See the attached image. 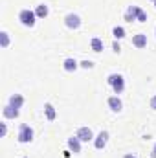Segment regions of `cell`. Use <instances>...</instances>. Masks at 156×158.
Instances as JSON below:
<instances>
[{"mask_svg":"<svg viewBox=\"0 0 156 158\" xmlns=\"http://www.w3.org/2000/svg\"><path fill=\"white\" fill-rule=\"evenodd\" d=\"M138 11H140V7H138V6H129V7H127V11H125V20H127V22L136 20V19H138Z\"/></svg>","mask_w":156,"mask_h":158,"instance_id":"11","label":"cell"},{"mask_svg":"<svg viewBox=\"0 0 156 158\" xmlns=\"http://www.w3.org/2000/svg\"><path fill=\"white\" fill-rule=\"evenodd\" d=\"M151 109H153V110H156V96H153V98H151Z\"/></svg>","mask_w":156,"mask_h":158,"instance_id":"22","label":"cell"},{"mask_svg":"<svg viewBox=\"0 0 156 158\" xmlns=\"http://www.w3.org/2000/svg\"><path fill=\"white\" fill-rule=\"evenodd\" d=\"M90 46H92V50H94V52H97V53H99V52H103V40L99 39V37H94V39L90 40Z\"/></svg>","mask_w":156,"mask_h":158,"instance_id":"16","label":"cell"},{"mask_svg":"<svg viewBox=\"0 0 156 158\" xmlns=\"http://www.w3.org/2000/svg\"><path fill=\"white\" fill-rule=\"evenodd\" d=\"M2 114H4V118L6 119H17L18 118V114H20V110L18 109H15V107H11L9 103L2 109Z\"/></svg>","mask_w":156,"mask_h":158,"instance_id":"7","label":"cell"},{"mask_svg":"<svg viewBox=\"0 0 156 158\" xmlns=\"http://www.w3.org/2000/svg\"><path fill=\"white\" fill-rule=\"evenodd\" d=\"M109 143V131H101L96 138H94V147L96 149H105V145Z\"/></svg>","mask_w":156,"mask_h":158,"instance_id":"6","label":"cell"},{"mask_svg":"<svg viewBox=\"0 0 156 158\" xmlns=\"http://www.w3.org/2000/svg\"><path fill=\"white\" fill-rule=\"evenodd\" d=\"M123 158H136V156H134V155H125Z\"/></svg>","mask_w":156,"mask_h":158,"instance_id":"25","label":"cell"},{"mask_svg":"<svg viewBox=\"0 0 156 158\" xmlns=\"http://www.w3.org/2000/svg\"><path fill=\"white\" fill-rule=\"evenodd\" d=\"M64 24H66L68 30H79L81 28V17L76 15V13H68L64 17Z\"/></svg>","mask_w":156,"mask_h":158,"instance_id":"4","label":"cell"},{"mask_svg":"<svg viewBox=\"0 0 156 158\" xmlns=\"http://www.w3.org/2000/svg\"><path fill=\"white\" fill-rule=\"evenodd\" d=\"M151 158H156V143H154V147H153V151H151Z\"/></svg>","mask_w":156,"mask_h":158,"instance_id":"24","label":"cell"},{"mask_svg":"<svg viewBox=\"0 0 156 158\" xmlns=\"http://www.w3.org/2000/svg\"><path fill=\"white\" fill-rule=\"evenodd\" d=\"M17 140H18L20 143H30V142H33V129H31L28 123H22L20 129H18Z\"/></svg>","mask_w":156,"mask_h":158,"instance_id":"3","label":"cell"},{"mask_svg":"<svg viewBox=\"0 0 156 158\" xmlns=\"http://www.w3.org/2000/svg\"><path fill=\"white\" fill-rule=\"evenodd\" d=\"M112 35H114V39H123V37H125V30H123V28H121V26H116V28H114V30H112Z\"/></svg>","mask_w":156,"mask_h":158,"instance_id":"18","label":"cell"},{"mask_svg":"<svg viewBox=\"0 0 156 158\" xmlns=\"http://www.w3.org/2000/svg\"><path fill=\"white\" fill-rule=\"evenodd\" d=\"M132 44H134L136 48H145V46H147V35H145V33L134 35V37H132Z\"/></svg>","mask_w":156,"mask_h":158,"instance_id":"13","label":"cell"},{"mask_svg":"<svg viewBox=\"0 0 156 158\" xmlns=\"http://www.w3.org/2000/svg\"><path fill=\"white\" fill-rule=\"evenodd\" d=\"M7 103H9L11 107H15V109H22V105H24V96H22V94H11L9 99H7Z\"/></svg>","mask_w":156,"mask_h":158,"instance_id":"9","label":"cell"},{"mask_svg":"<svg viewBox=\"0 0 156 158\" xmlns=\"http://www.w3.org/2000/svg\"><path fill=\"white\" fill-rule=\"evenodd\" d=\"M79 66H81V68L90 70V68H94V63H92V61H81V63H79Z\"/></svg>","mask_w":156,"mask_h":158,"instance_id":"20","label":"cell"},{"mask_svg":"<svg viewBox=\"0 0 156 158\" xmlns=\"http://www.w3.org/2000/svg\"><path fill=\"white\" fill-rule=\"evenodd\" d=\"M153 2H154V0H153Z\"/></svg>","mask_w":156,"mask_h":158,"instance_id":"28","label":"cell"},{"mask_svg":"<svg viewBox=\"0 0 156 158\" xmlns=\"http://www.w3.org/2000/svg\"><path fill=\"white\" fill-rule=\"evenodd\" d=\"M24 158H28V156H24Z\"/></svg>","mask_w":156,"mask_h":158,"instance_id":"27","label":"cell"},{"mask_svg":"<svg viewBox=\"0 0 156 158\" xmlns=\"http://www.w3.org/2000/svg\"><path fill=\"white\" fill-rule=\"evenodd\" d=\"M112 48H114V52H116V53H119V52H121V46H119L117 42H114V44H112Z\"/></svg>","mask_w":156,"mask_h":158,"instance_id":"23","label":"cell"},{"mask_svg":"<svg viewBox=\"0 0 156 158\" xmlns=\"http://www.w3.org/2000/svg\"><path fill=\"white\" fill-rule=\"evenodd\" d=\"M79 66V63L76 59H72V57H68V59H64V63H63V68H64V72H76Z\"/></svg>","mask_w":156,"mask_h":158,"instance_id":"12","label":"cell"},{"mask_svg":"<svg viewBox=\"0 0 156 158\" xmlns=\"http://www.w3.org/2000/svg\"><path fill=\"white\" fill-rule=\"evenodd\" d=\"M107 103H109V107H110L112 112H121V109H123V103H121V99L117 96H110L107 99Z\"/></svg>","mask_w":156,"mask_h":158,"instance_id":"8","label":"cell"},{"mask_svg":"<svg viewBox=\"0 0 156 158\" xmlns=\"http://www.w3.org/2000/svg\"><path fill=\"white\" fill-rule=\"evenodd\" d=\"M44 114H46V119L48 121H53V119L57 118V110H55V107L51 103H46L44 105Z\"/></svg>","mask_w":156,"mask_h":158,"instance_id":"14","label":"cell"},{"mask_svg":"<svg viewBox=\"0 0 156 158\" xmlns=\"http://www.w3.org/2000/svg\"><path fill=\"white\" fill-rule=\"evenodd\" d=\"M107 83L112 86V90L116 92V94H121L123 90H125V79L121 74H110L109 77H107Z\"/></svg>","mask_w":156,"mask_h":158,"instance_id":"1","label":"cell"},{"mask_svg":"<svg viewBox=\"0 0 156 158\" xmlns=\"http://www.w3.org/2000/svg\"><path fill=\"white\" fill-rule=\"evenodd\" d=\"M154 31H156V30H154Z\"/></svg>","mask_w":156,"mask_h":158,"instance_id":"29","label":"cell"},{"mask_svg":"<svg viewBox=\"0 0 156 158\" xmlns=\"http://www.w3.org/2000/svg\"><path fill=\"white\" fill-rule=\"evenodd\" d=\"M76 136H77L79 140H81V142H84V143H88V142H92V140L96 138L90 127H79V129H77V132H76Z\"/></svg>","mask_w":156,"mask_h":158,"instance_id":"5","label":"cell"},{"mask_svg":"<svg viewBox=\"0 0 156 158\" xmlns=\"http://www.w3.org/2000/svg\"><path fill=\"white\" fill-rule=\"evenodd\" d=\"M81 140H79L77 136H72V138H68V149L74 153V155H79L81 153Z\"/></svg>","mask_w":156,"mask_h":158,"instance_id":"10","label":"cell"},{"mask_svg":"<svg viewBox=\"0 0 156 158\" xmlns=\"http://www.w3.org/2000/svg\"><path fill=\"white\" fill-rule=\"evenodd\" d=\"M6 134H7V125L2 121V123H0V136H2V138H6Z\"/></svg>","mask_w":156,"mask_h":158,"instance_id":"21","label":"cell"},{"mask_svg":"<svg viewBox=\"0 0 156 158\" xmlns=\"http://www.w3.org/2000/svg\"><path fill=\"white\" fill-rule=\"evenodd\" d=\"M0 46L7 48L9 46V33L7 31H0Z\"/></svg>","mask_w":156,"mask_h":158,"instance_id":"17","label":"cell"},{"mask_svg":"<svg viewBox=\"0 0 156 158\" xmlns=\"http://www.w3.org/2000/svg\"><path fill=\"white\" fill-rule=\"evenodd\" d=\"M18 20H20L26 28H33V26H35V20H37V15H35V11H31V9H22V11L18 13Z\"/></svg>","mask_w":156,"mask_h":158,"instance_id":"2","label":"cell"},{"mask_svg":"<svg viewBox=\"0 0 156 158\" xmlns=\"http://www.w3.org/2000/svg\"><path fill=\"white\" fill-rule=\"evenodd\" d=\"M138 22H147V13L140 7V11H138V19H136Z\"/></svg>","mask_w":156,"mask_h":158,"instance_id":"19","label":"cell"},{"mask_svg":"<svg viewBox=\"0 0 156 158\" xmlns=\"http://www.w3.org/2000/svg\"><path fill=\"white\" fill-rule=\"evenodd\" d=\"M35 15H37V19H46V17L50 15L48 6H46V4H39V6L35 7Z\"/></svg>","mask_w":156,"mask_h":158,"instance_id":"15","label":"cell"},{"mask_svg":"<svg viewBox=\"0 0 156 158\" xmlns=\"http://www.w3.org/2000/svg\"><path fill=\"white\" fill-rule=\"evenodd\" d=\"M154 7H156V0H154Z\"/></svg>","mask_w":156,"mask_h":158,"instance_id":"26","label":"cell"}]
</instances>
